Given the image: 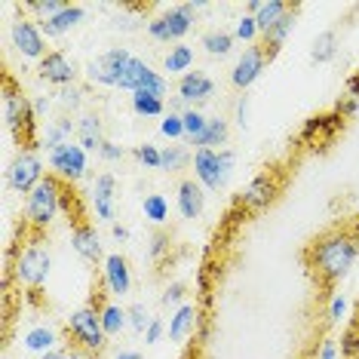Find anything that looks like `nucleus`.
Segmentation results:
<instances>
[{"mask_svg": "<svg viewBox=\"0 0 359 359\" xmlns=\"http://www.w3.org/2000/svg\"><path fill=\"white\" fill-rule=\"evenodd\" d=\"M359 255V240L353 233L334 231L325 233L304 252V261L310 267V273L316 276L323 285H334L338 280H344L347 271L353 267V261Z\"/></svg>", "mask_w": 359, "mask_h": 359, "instance_id": "nucleus-1", "label": "nucleus"}, {"mask_svg": "<svg viewBox=\"0 0 359 359\" xmlns=\"http://www.w3.org/2000/svg\"><path fill=\"white\" fill-rule=\"evenodd\" d=\"M4 123L10 135L19 142V151L37 148V111L34 102L13 83V77H4Z\"/></svg>", "mask_w": 359, "mask_h": 359, "instance_id": "nucleus-2", "label": "nucleus"}, {"mask_svg": "<svg viewBox=\"0 0 359 359\" xmlns=\"http://www.w3.org/2000/svg\"><path fill=\"white\" fill-rule=\"evenodd\" d=\"M65 338H68L71 353H80L86 359H99L104 350H108V341H111L108 334H104L99 307H93V304L77 307L74 313L68 316V323H65Z\"/></svg>", "mask_w": 359, "mask_h": 359, "instance_id": "nucleus-3", "label": "nucleus"}, {"mask_svg": "<svg viewBox=\"0 0 359 359\" xmlns=\"http://www.w3.org/2000/svg\"><path fill=\"white\" fill-rule=\"evenodd\" d=\"M62 209V178L46 175L34 194H28L25 203V222L34 227V231H46L53 224V218L59 215Z\"/></svg>", "mask_w": 359, "mask_h": 359, "instance_id": "nucleus-4", "label": "nucleus"}, {"mask_svg": "<svg viewBox=\"0 0 359 359\" xmlns=\"http://www.w3.org/2000/svg\"><path fill=\"white\" fill-rule=\"evenodd\" d=\"M233 172V154L231 151H209L203 148L194 154V175L206 191H222Z\"/></svg>", "mask_w": 359, "mask_h": 359, "instance_id": "nucleus-5", "label": "nucleus"}, {"mask_svg": "<svg viewBox=\"0 0 359 359\" xmlns=\"http://www.w3.org/2000/svg\"><path fill=\"white\" fill-rule=\"evenodd\" d=\"M50 267H53V258H50V249L40 246V243H31L25 252H19L13 264V273L19 285H28V289H40L50 276Z\"/></svg>", "mask_w": 359, "mask_h": 359, "instance_id": "nucleus-6", "label": "nucleus"}, {"mask_svg": "<svg viewBox=\"0 0 359 359\" xmlns=\"http://www.w3.org/2000/svg\"><path fill=\"white\" fill-rule=\"evenodd\" d=\"M6 182L15 194H34L40 182H43V163H40L37 151H19L6 169Z\"/></svg>", "mask_w": 359, "mask_h": 359, "instance_id": "nucleus-7", "label": "nucleus"}, {"mask_svg": "<svg viewBox=\"0 0 359 359\" xmlns=\"http://www.w3.org/2000/svg\"><path fill=\"white\" fill-rule=\"evenodd\" d=\"M280 187H283V182L276 172H258L246 187H243V194L236 197V203H240V209H246V212H261L276 200Z\"/></svg>", "mask_w": 359, "mask_h": 359, "instance_id": "nucleus-8", "label": "nucleus"}, {"mask_svg": "<svg viewBox=\"0 0 359 359\" xmlns=\"http://www.w3.org/2000/svg\"><path fill=\"white\" fill-rule=\"evenodd\" d=\"M10 40H13L15 53H22L25 59H37V62H43L46 55H50V53H46L43 31H40L37 22L25 19V15L13 19V25H10Z\"/></svg>", "mask_w": 359, "mask_h": 359, "instance_id": "nucleus-9", "label": "nucleus"}, {"mask_svg": "<svg viewBox=\"0 0 359 359\" xmlns=\"http://www.w3.org/2000/svg\"><path fill=\"white\" fill-rule=\"evenodd\" d=\"M50 166H53L55 178L74 184V182H80V178L86 175V151L80 148L77 142L59 144V148L50 151Z\"/></svg>", "mask_w": 359, "mask_h": 359, "instance_id": "nucleus-10", "label": "nucleus"}, {"mask_svg": "<svg viewBox=\"0 0 359 359\" xmlns=\"http://www.w3.org/2000/svg\"><path fill=\"white\" fill-rule=\"evenodd\" d=\"M129 55L123 46H114L99 59H93L86 65V77L93 80V83H102V86H120V77H123L126 65H129Z\"/></svg>", "mask_w": 359, "mask_h": 359, "instance_id": "nucleus-11", "label": "nucleus"}, {"mask_svg": "<svg viewBox=\"0 0 359 359\" xmlns=\"http://www.w3.org/2000/svg\"><path fill=\"white\" fill-rule=\"evenodd\" d=\"M191 28H194V13H187L184 6H175V10L148 22V34L154 40H160V43H178Z\"/></svg>", "mask_w": 359, "mask_h": 359, "instance_id": "nucleus-12", "label": "nucleus"}, {"mask_svg": "<svg viewBox=\"0 0 359 359\" xmlns=\"http://www.w3.org/2000/svg\"><path fill=\"white\" fill-rule=\"evenodd\" d=\"M267 62H271V55L264 53V46H249V50L243 53L240 59H236V65H233L231 83L236 89H249L267 71Z\"/></svg>", "mask_w": 359, "mask_h": 359, "instance_id": "nucleus-13", "label": "nucleus"}, {"mask_svg": "<svg viewBox=\"0 0 359 359\" xmlns=\"http://www.w3.org/2000/svg\"><path fill=\"white\" fill-rule=\"evenodd\" d=\"M37 74H40V80H46V83L68 89V86H74V80H77V65L65 53H50L37 65Z\"/></svg>", "mask_w": 359, "mask_h": 359, "instance_id": "nucleus-14", "label": "nucleus"}, {"mask_svg": "<svg viewBox=\"0 0 359 359\" xmlns=\"http://www.w3.org/2000/svg\"><path fill=\"white\" fill-rule=\"evenodd\" d=\"M102 280H104V289L111 292V295L123 298L129 295V289H133V271H129V261L120 255V252H114L102 261Z\"/></svg>", "mask_w": 359, "mask_h": 359, "instance_id": "nucleus-15", "label": "nucleus"}, {"mask_svg": "<svg viewBox=\"0 0 359 359\" xmlns=\"http://www.w3.org/2000/svg\"><path fill=\"white\" fill-rule=\"evenodd\" d=\"M114 200H117V182H114V175H99L93 184V206H95V218L104 224H117L114 218H117V206H114Z\"/></svg>", "mask_w": 359, "mask_h": 359, "instance_id": "nucleus-16", "label": "nucleus"}, {"mask_svg": "<svg viewBox=\"0 0 359 359\" xmlns=\"http://www.w3.org/2000/svg\"><path fill=\"white\" fill-rule=\"evenodd\" d=\"M212 93H215V83H212V77H206L203 71H187V74L178 80V99H182L187 108H197V104L209 102Z\"/></svg>", "mask_w": 359, "mask_h": 359, "instance_id": "nucleus-17", "label": "nucleus"}, {"mask_svg": "<svg viewBox=\"0 0 359 359\" xmlns=\"http://www.w3.org/2000/svg\"><path fill=\"white\" fill-rule=\"evenodd\" d=\"M71 243H74V252L83 261H93V264L104 261L102 258V240H99V233H95V227L89 222L74 224V231H71Z\"/></svg>", "mask_w": 359, "mask_h": 359, "instance_id": "nucleus-18", "label": "nucleus"}, {"mask_svg": "<svg viewBox=\"0 0 359 359\" xmlns=\"http://www.w3.org/2000/svg\"><path fill=\"white\" fill-rule=\"evenodd\" d=\"M83 15H86V10L80 4H68L62 13H55L53 19L40 22V31H43V37H62V34H68V31H74L80 22H83Z\"/></svg>", "mask_w": 359, "mask_h": 359, "instance_id": "nucleus-19", "label": "nucleus"}, {"mask_svg": "<svg viewBox=\"0 0 359 359\" xmlns=\"http://www.w3.org/2000/svg\"><path fill=\"white\" fill-rule=\"evenodd\" d=\"M203 206H206L203 184L194 182V178H184V182L178 184V212H182V218H200Z\"/></svg>", "mask_w": 359, "mask_h": 359, "instance_id": "nucleus-20", "label": "nucleus"}, {"mask_svg": "<svg viewBox=\"0 0 359 359\" xmlns=\"http://www.w3.org/2000/svg\"><path fill=\"white\" fill-rule=\"evenodd\" d=\"M289 10H292V6L289 4H280V0H252V4H249V15H255L261 37H264L267 31H271Z\"/></svg>", "mask_w": 359, "mask_h": 359, "instance_id": "nucleus-21", "label": "nucleus"}, {"mask_svg": "<svg viewBox=\"0 0 359 359\" xmlns=\"http://www.w3.org/2000/svg\"><path fill=\"white\" fill-rule=\"evenodd\" d=\"M77 144L83 151H102L104 138H102L99 114H80V120H77Z\"/></svg>", "mask_w": 359, "mask_h": 359, "instance_id": "nucleus-22", "label": "nucleus"}, {"mask_svg": "<svg viewBox=\"0 0 359 359\" xmlns=\"http://www.w3.org/2000/svg\"><path fill=\"white\" fill-rule=\"evenodd\" d=\"M197 320H200L197 307H194V304H182L172 313V320H169V338H172L175 344H182L187 334H194V329H197Z\"/></svg>", "mask_w": 359, "mask_h": 359, "instance_id": "nucleus-23", "label": "nucleus"}, {"mask_svg": "<svg viewBox=\"0 0 359 359\" xmlns=\"http://www.w3.org/2000/svg\"><path fill=\"white\" fill-rule=\"evenodd\" d=\"M295 15H298V10H289V13H285V15H283V19H280V22H276V25H273L271 31H267V34H264V37H261V40H264V53H267V55H271V59H273V55H276V53H280V50H283L285 37H289V34H292V28H295Z\"/></svg>", "mask_w": 359, "mask_h": 359, "instance_id": "nucleus-24", "label": "nucleus"}, {"mask_svg": "<svg viewBox=\"0 0 359 359\" xmlns=\"http://www.w3.org/2000/svg\"><path fill=\"white\" fill-rule=\"evenodd\" d=\"M55 344H59V334H55L50 325H34V329L25 332V338H22V347L31 350V353H50V350H55Z\"/></svg>", "mask_w": 359, "mask_h": 359, "instance_id": "nucleus-25", "label": "nucleus"}, {"mask_svg": "<svg viewBox=\"0 0 359 359\" xmlns=\"http://www.w3.org/2000/svg\"><path fill=\"white\" fill-rule=\"evenodd\" d=\"M151 65L144 62V59H129V65H126V71H123V77H120V89H126V93H138L142 89V83L151 77Z\"/></svg>", "mask_w": 359, "mask_h": 359, "instance_id": "nucleus-26", "label": "nucleus"}, {"mask_svg": "<svg viewBox=\"0 0 359 359\" xmlns=\"http://www.w3.org/2000/svg\"><path fill=\"white\" fill-rule=\"evenodd\" d=\"M99 313H102V325H104V334H108V338H117V334L129 325V310L114 304V301H108Z\"/></svg>", "mask_w": 359, "mask_h": 359, "instance_id": "nucleus-27", "label": "nucleus"}, {"mask_svg": "<svg viewBox=\"0 0 359 359\" xmlns=\"http://www.w3.org/2000/svg\"><path fill=\"white\" fill-rule=\"evenodd\" d=\"M194 65V50L191 46H184V43H175V46H169V53H166V59H163V68L169 71V74H187V68Z\"/></svg>", "mask_w": 359, "mask_h": 359, "instance_id": "nucleus-28", "label": "nucleus"}, {"mask_svg": "<svg viewBox=\"0 0 359 359\" xmlns=\"http://www.w3.org/2000/svg\"><path fill=\"white\" fill-rule=\"evenodd\" d=\"M182 117H184V138L194 144V148H200V138L206 135L209 117H206V114H203L200 108H187Z\"/></svg>", "mask_w": 359, "mask_h": 359, "instance_id": "nucleus-29", "label": "nucleus"}, {"mask_svg": "<svg viewBox=\"0 0 359 359\" xmlns=\"http://www.w3.org/2000/svg\"><path fill=\"white\" fill-rule=\"evenodd\" d=\"M227 142V120L224 117H212L209 126H206V135L200 138V148H209V151H222V144Z\"/></svg>", "mask_w": 359, "mask_h": 359, "instance_id": "nucleus-30", "label": "nucleus"}, {"mask_svg": "<svg viewBox=\"0 0 359 359\" xmlns=\"http://www.w3.org/2000/svg\"><path fill=\"white\" fill-rule=\"evenodd\" d=\"M142 212H144V218L154 224H166L169 222V200L163 197V194H148L142 203Z\"/></svg>", "mask_w": 359, "mask_h": 359, "instance_id": "nucleus-31", "label": "nucleus"}, {"mask_svg": "<svg viewBox=\"0 0 359 359\" xmlns=\"http://www.w3.org/2000/svg\"><path fill=\"white\" fill-rule=\"evenodd\" d=\"M233 34H227V31H209L206 37H203V50H206L209 55H231L233 53Z\"/></svg>", "mask_w": 359, "mask_h": 359, "instance_id": "nucleus-32", "label": "nucleus"}, {"mask_svg": "<svg viewBox=\"0 0 359 359\" xmlns=\"http://www.w3.org/2000/svg\"><path fill=\"white\" fill-rule=\"evenodd\" d=\"M71 133H74V123H71V117H59V120H53L50 129H46V138H43V144L46 148H59V144H68L71 142Z\"/></svg>", "mask_w": 359, "mask_h": 359, "instance_id": "nucleus-33", "label": "nucleus"}, {"mask_svg": "<svg viewBox=\"0 0 359 359\" xmlns=\"http://www.w3.org/2000/svg\"><path fill=\"white\" fill-rule=\"evenodd\" d=\"M334 53H338V34L334 31H323L320 37L313 40V50H310V59L313 62H332Z\"/></svg>", "mask_w": 359, "mask_h": 359, "instance_id": "nucleus-34", "label": "nucleus"}, {"mask_svg": "<svg viewBox=\"0 0 359 359\" xmlns=\"http://www.w3.org/2000/svg\"><path fill=\"white\" fill-rule=\"evenodd\" d=\"M133 111L138 114V117H166V102L154 99V95L133 93Z\"/></svg>", "mask_w": 359, "mask_h": 359, "instance_id": "nucleus-35", "label": "nucleus"}, {"mask_svg": "<svg viewBox=\"0 0 359 359\" xmlns=\"http://www.w3.org/2000/svg\"><path fill=\"white\" fill-rule=\"evenodd\" d=\"M191 160H194L191 151L178 148V144H169V148L163 151V166L160 169H166V172H178V169H184Z\"/></svg>", "mask_w": 359, "mask_h": 359, "instance_id": "nucleus-36", "label": "nucleus"}, {"mask_svg": "<svg viewBox=\"0 0 359 359\" xmlns=\"http://www.w3.org/2000/svg\"><path fill=\"white\" fill-rule=\"evenodd\" d=\"M341 356L359 359V323H350L344 334H341Z\"/></svg>", "mask_w": 359, "mask_h": 359, "instance_id": "nucleus-37", "label": "nucleus"}, {"mask_svg": "<svg viewBox=\"0 0 359 359\" xmlns=\"http://www.w3.org/2000/svg\"><path fill=\"white\" fill-rule=\"evenodd\" d=\"M65 6L68 4H62V0H31V4H25V10L40 15V22H46V19H53L55 13H62Z\"/></svg>", "mask_w": 359, "mask_h": 359, "instance_id": "nucleus-38", "label": "nucleus"}, {"mask_svg": "<svg viewBox=\"0 0 359 359\" xmlns=\"http://www.w3.org/2000/svg\"><path fill=\"white\" fill-rule=\"evenodd\" d=\"M135 160L142 163L144 169H160L163 166V151L157 148V144L144 142V144H138V148H135Z\"/></svg>", "mask_w": 359, "mask_h": 359, "instance_id": "nucleus-39", "label": "nucleus"}, {"mask_svg": "<svg viewBox=\"0 0 359 359\" xmlns=\"http://www.w3.org/2000/svg\"><path fill=\"white\" fill-rule=\"evenodd\" d=\"M160 133L166 138H184V117L175 111H169L166 117L160 120Z\"/></svg>", "mask_w": 359, "mask_h": 359, "instance_id": "nucleus-40", "label": "nucleus"}, {"mask_svg": "<svg viewBox=\"0 0 359 359\" xmlns=\"http://www.w3.org/2000/svg\"><path fill=\"white\" fill-rule=\"evenodd\" d=\"M261 34V31H258V22H255V15H243V19L240 22H236V28H233V37L236 40H243V43H252V40H255Z\"/></svg>", "mask_w": 359, "mask_h": 359, "instance_id": "nucleus-41", "label": "nucleus"}, {"mask_svg": "<svg viewBox=\"0 0 359 359\" xmlns=\"http://www.w3.org/2000/svg\"><path fill=\"white\" fill-rule=\"evenodd\" d=\"M151 323L154 320H151V313H148V307H144V304H133V307H129V325H133L138 334L148 332Z\"/></svg>", "mask_w": 359, "mask_h": 359, "instance_id": "nucleus-42", "label": "nucleus"}, {"mask_svg": "<svg viewBox=\"0 0 359 359\" xmlns=\"http://www.w3.org/2000/svg\"><path fill=\"white\" fill-rule=\"evenodd\" d=\"M344 313H347V301L341 298V295H332V301H329V313H325V316H329V323H338Z\"/></svg>", "mask_w": 359, "mask_h": 359, "instance_id": "nucleus-43", "label": "nucleus"}, {"mask_svg": "<svg viewBox=\"0 0 359 359\" xmlns=\"http://www.w3.org/2000/svg\"><path fill=\"white\" fill-rule=\"evenodd\" d=\"M169 243H172V240H169V233H154V240H151V258L154 261H157V258H163V252H166L169 249Z\"/></svg>", "mask_w": 359, "mask_h": 359, "instance_id": "nucleus-44", "label": "nucleus"}, {"mask_svg": "<svg viewBox=\"0 0 359 359\" xmlns=\"http://www.w3.org/2000/svg\"><path fill=\"white\" fill-rule=\"evenodd\" d=\"M236 126L240 129L249 126V95H240V99H236Z\"/></svg>", "mask_w": 359, "mask_h": 359, "instance_id": "nucleus-45", "label": "nucleus"}, {"mask_svg": "<svg viewBox=\"0 0 359 359\" xmlns=\"http://www.w3.org/2000/svg\"><path fill=\"white\" fill-rule=\"evenodd\" d=\"M182 298H184V285H182V283H172L166 292H163V304H166V307L178 304V301H182Z\"/></svg>", "mask_w": 359, "mask_h": 359, "instance_id": "nucleus-46", "label": "nucleus"}, {"mask_svg": "<svg viewBox=\"0 0 359 359\" xmlns=\"http://www.w3.org/2000/svg\"><path fill=\"white\" fill-rule=\"evenodd\" d=\"M99 154H102V157L108 160V163H117V160H123V154H126V151L120 148V144H114V142H104Z\"/></svg>", "mask_w": 359, "mask_h": 359, "instance_id": "nucleus-47", "label": "nucleus"}, {"mask_svg": "<svg viewBox=\"0 0 359 359\" xmlns=\"http://www.w3.org/2000/svg\"><path fill=\"white\" fill-rule=\"evenodd\" d=\"M356 114H359V99L344 95V102L338 104V117H356Z\"/></svg>", "mask_w": 359, "mask_h": 359, "instance_id": "nucleus-48", "label": "nucleus"}, {"mask_svg": "<svg viewBox=\"0 0 359 359\" xmlns=\"http://www.w3.org/2000/svg\"><path fill=\"white\" fill-rule=\"evenodd\" d=\"M80 95H83V93H80V89H74V86H68V89H65V93H62V104H65V108H71V111H77L80 108Z\"/></svg>", "mask_w": 359, "mask_h": 359, "instance_id": "nucleus-49", "label": "nucleus"}, {"mask_svg": "<svg viewBox=\"0 0 359 359\" xmlns=\"http://www.w3.org/2000/svg\"><path fill=\"white\" fill-rule=\"evenodd\" d=\"M163 329H166V325H163V320H154V323L148 325V332H144V344H157V341L163 338Z\"/></svg>", "mask_w": 359, "mask_h": 359, "instance_id": "nucleus-50", "label": "nucleus"}, {"mask_svg": "<svg viewBox=\"0 0 359 359\" xmlns=\"http://www.w3.org/2000/svg\"><path fill=\"white\" fill-rule=\"evenodd\" d=\"M316 359H338V341L334 338H325L323 347H320V356Z\"/></svg>", "mask_w": 359, "mask_h": 359, "instance_id": "nucleus-51", "label": "nucleus"}, {"mask_svg": "<svg viewBox=\"0 0 359 359\" xmlns=\"http://www.w3.org/2000/svg\"><path fill=\"white\" fill-rule=\"evenodd\" d=\"M111 233H114V240H120V243L129 240V231H126L123 224H111Z\"/></svg>", "mask_w": 359, "mask_h": 359, "instance_id": "nucleus-52", "label": "nucleus"}, {"mask_svg": "<svg viewBox=\"0 0 359 359\" xmlns=\"http://www.w3.org/2000/svg\"><path fill=\"white\" fill-rule=\"evenodd\" d=\"M40 359H71V356L65 353V350H50V353H43Z\"/></svg>", "mask_w": 359, "mask_h": 359, "instance_id": "nucleus-53", "label": "nucleus"}, {"mask_svg": "<svg viewBox=\"0 0 359 359\" xmlns=\"http://www.w3.org/2000/svg\"><path fill=\"white\" fill-rule=\"evenodd\" d=\"M34 111H37V114L50 111V99H37V102H34Z\"/></svg>", "mask_w": 359, "mask_h": 359, "instance_id": "nucleus-54", "label": "nucleus"}, {"mask_svg": "<svg viewBox=\"0 0 359 359\" xmlns=\"http://www.w3.org/2000/svg\"><path fill=\"white\" fill-rule=\"evenodd\" d=\"M117 359H142V356H138V353H135V350H126V353H120Z\"/></svg>", "mask_w": 359, "mask_h": 359, "instance_id": "nucleus-55", "label": "nucleus"}]
</instances>
